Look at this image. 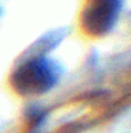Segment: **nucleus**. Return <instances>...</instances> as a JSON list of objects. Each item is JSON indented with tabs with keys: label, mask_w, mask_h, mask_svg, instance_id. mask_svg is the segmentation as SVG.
Instances as JSON below:
<instances>
[{
	"label": "nucleus",
	"mask_w": 131,
	"mask_h": 133,
	"mask_svg": "<svg viewBox=\"0 0 131 133\" xmlns=\"http://www.w3.org/2000/svg\"><path fill=\"white\" fill-rule=\"evenodd\" d=\"M61 69L54 60L46 56H34L16 67L11 73L10 84L17 95L34 97L48 93L57 86Z\"/></svg>",
	"instance_id": "obj_1"
},
{
	"label": "nucleus",
	"mask_w": 131,
	"mask_h": 133,
	"mask_svg": "<svg viewBox=\"0 0 131 133\" xmlns=\"http://www.w3.org/2000/svg\"><path fill=\"white\" fill-rule=\"evenodd\" d=\"M124 0H85L81 12V26L94 37H103L115 27Z\"/></svg>",
	"instance_id": "obj_2"
}]
</instances>
